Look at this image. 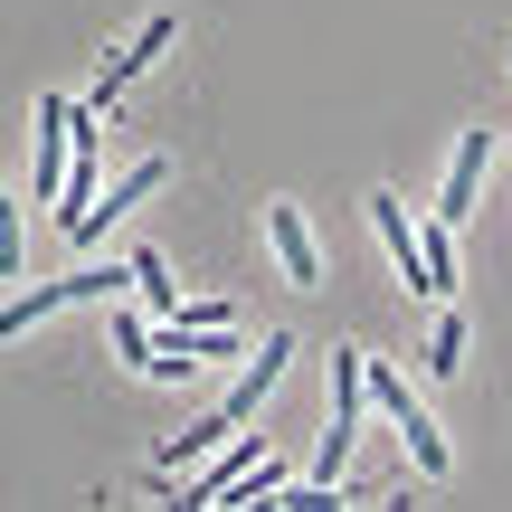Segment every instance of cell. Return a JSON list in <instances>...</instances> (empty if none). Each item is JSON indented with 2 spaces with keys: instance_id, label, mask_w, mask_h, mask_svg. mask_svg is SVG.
<instances>
[{
  "instance_id": "1",
  "label": "cell",
  "mask_w": 512,
  "mask_h": 512,
  "mask_svg": "<svg viewBox=\"0 0 512 512\" xmlns=\"http://www.w3.org/2000/svg\"><path fill=\"white\" fill-rule=\"evenodd\" d=\"M285 361H294V332H266V342H256V370H247L238 389H228V408H219L209 427H190V437H171V456H162V465H181V456H209V446H228V427L266 408V389L285 380Z\"/></svg>"
},
{
  "instance_id": "12",
  "label": "cell",
  "mask_w": 512,
  "mask_h": 512,
  "mask_svg": "<svg viewBox=\"0 0 512 512\" xmlns=\"http://www.w3.org/2000/svg\"><path fill=\"white\" fill-rule=\"evenodd\" d=\"M456 351H465V323H456V313H437V380L456 370Z\"/></svg>"
},
{
  "instance_id": "10",
  "label": "cell",
  "mask_w": 512,
  "mask_h": 512,
  "mask_svg": "<svg viewBox=\"0 0 512 512\" xmlns=\"http://www.w3.org/2000/svg\"><path fill=\"white\" fill-rule=\"evenodd\" d=\"M133 285H143V304H162V313H181V294H171V266L152 247H133Z\"/></svg>"
},
{
  "instance_id": "11",
  "label": "cell",
  "mask_w": 512,
  "mask_h": 512,
  "mask_svg": "<svg viewBox=\"0 0 512 512\" xmlns=\"http://www.w3.org/2000/svg\"><path fill=\"white\" fill-rule=\"evenodd\" d=\"M114 351H124V361H133V370H152V332H143V323H133V313H114Z\"/></svg>"
},
{
  "instance_id": "2",
  "label": "cell",
  "mask_w": 512,
  "mask_h": 512,
  "mask_svg": "<svg viewBox=\"0 0 512 512\" xmlns=\"http://www.w3.org/2000/svg\"><path fill=\"white\" fill-rule=\"evenodd\" d=\"M361 389H370V361L342 342V351H332V437H323V456H313V484H323V494L342 484V465H351V418H361Z\"/></svg>"
},
{
  "instance_id": "7",
  "label": "cell",
  "mask_w": 512,
  "mask_h": 512,
  "mask_svg": "<svg viewBox=\"0 0 512 512\" xmlns=\"http://www.w3.org/2000/svg\"><path fill=\"white\" fill-rule=\"evenodd\" d=\"M266 238H275V256H285V275H294V285H323V256H313L304 209H294V200H275V209H266Z\"/></svg>"
},
{
  "instance_id": "6",
  "label": "cell",
  "mask_w": 512,
  "mask_h": 512,
  "mask_svg": "<svg viewBox=\"0 0 512 512\" xmlns=\"http://www.w3.org/2000/svg\"><path fill=\"white\" fill-rule=\"evenodd\" d=\"M162 181H171V162H133V181H114V190H105V200H95V209H86V228H76V247H95V238H105V228H114V219H124V209H133V200H143V190H162Z\"/></svg>"
},
{
  "instance_id": "5",
  "label": "cell",
  "mask_w": 512,
  "mask_h": 512,
  "mask_svg": "<svg viewBox=\"0 0 512 512\" xmlns=\"http://www.w3.org/2000/svg\"><path fill=\"white\" fill-rule=\"evenodd\" d=\"M171 38H181V19H152V29H143V38H133V48H124V57H105V76H95V95H86V105H114V95H124V86H133V76H143V67H152V57H162V48H171Z\"/></svg>"
},
{
  "instance_id": "8",
  "label": "cell",
  "mask_w": 512,
  "mask_h": 512,
  "mask_svg": "<svg viewBox=\"0 0 512 512\" xmlns=\"http://www.w3.org/2000/svg\"><path fill=\"white\" fill-rule=\"evenodd\" d=\"M484 162H494V133H465V143H456V171H446V209H437L446 228H456L465 209H475V181H484Z\"/></svg>"
},
{
  "instance_id": "4",
  "label": "cell",
  "mask_w": 512,
  "mask_h": 512,
  "mask_svg": "<svg viewBox=\"0 0 512 512\" xmlns=\"http://www.w3.org/2000/svg\"><path fill=\"white\" fill-rule=\"evenodd\" d=\"M370 389H380V408L399 418V437H408V456H418V475H446V437L427 427L418 389H408V380H389V370H370Z\"/></svg>"
},
{
  "instance_id": "3",
  "label": "cell",
  "mask_w": 512,
  "mask_h": 512,
  "mask_svg": "<svg viewBox=\"0 0 512 512\" xmlns=\"http://www.w3.org/2000/svg\"><path fill=\"white\" fill-rule=\"evenodd\" d=\"M86 294H133V266H76V275H57V285H38V294H19L0 323L10 332H29V323H48L57 304H86Z\"/></svg>"
},
{
  "instance_id": "9",
  "label": "cell",
  "mask_w": 512,
  "mask_h": 512,
  "mask_svg": "<svg viewBox=\"0 0 512 512\" xmlns=\"http://www.w3.org/2000/svg\"><path fill=\"white\" fill-rule=\"evenodd\" d=\"M256 465H266V446H228V456L209 465V484H190V503H228V494L256 475Z\"/></svg>"
}]
</instances>
